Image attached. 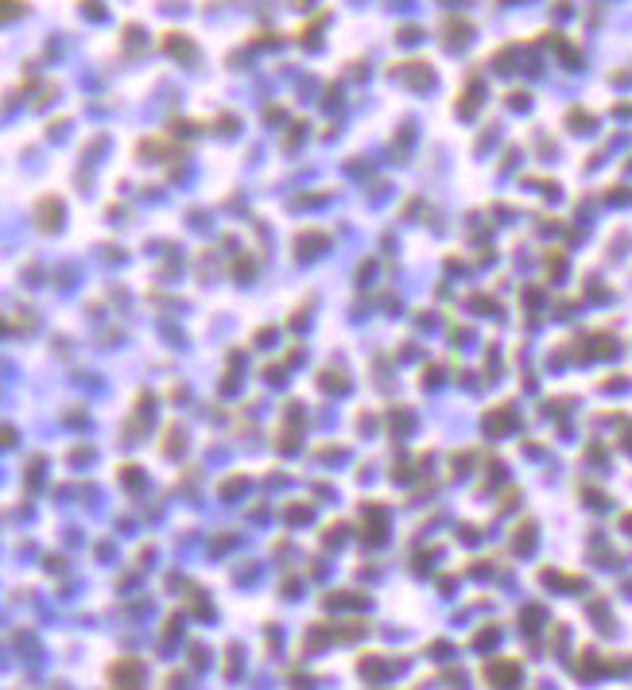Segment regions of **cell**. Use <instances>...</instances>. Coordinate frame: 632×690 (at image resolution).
Wrapping results in <instances>:
<instances>
[{
    "label": "cell",
    "mask_w": 632,
    "mask_h": 690,
    "mask_svg": "<svg viewBox=\"0 0 632 690\" xmlns=\"http://www.w3.org/2000/svg\"><path fill=\"white\" fill-rule=\"evenodd\" d=\"M113 682H116V690H136L140 687V663L136 659H121L113 667Z\"/></svg>",
    "instance_id": "cell-1"
},
{
    "label": "cell",
    "mask_w": 632,
    "mask_h": 690,
    "mask_svg": "<svg viewBox=\"0 0 632 690\" xmlns=\"http://www.w3.org/2000/svg\"><path fill=\"white\" fill-rule=\"evenodd\" d=\"M39 210H43V225L47 229H51V225H59V218H62V206H59V202H51V198H43V206H39Z\"/></svg>",
    "instance_id": "cell-2"
}]
</instances>
